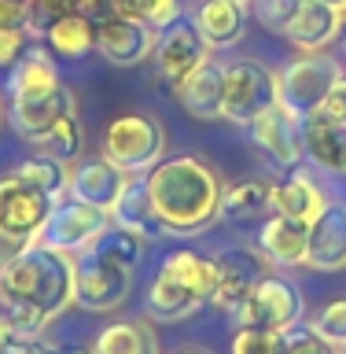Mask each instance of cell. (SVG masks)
Segmentation results:
<instances>
[{
    "mask_svg": "<svg viewBox=\"0 0 346 354\" xmlns=\"http://www.w3.org/2000/svg\"><path fill=\"white\" fill-rule=\"evenodd\" d=\"M48 351H52V354H93V347H88V343H70V339H66V343H52Z\"/></svg>",
    "mask_w": 346,
    "mask_h": 354,
    "instance_id": "cell-41",
    "label": "cell"
},
{
    "mask_svg": "<svg viewBox=\"0 0 346 354\" xmlns=\"http://www.w3.org/2000/svg\"><path fill=\"white\" fill-rule=\"evenodd\" d=\"M343 63L331 59L325 52H306L302 59L287 63L280 74H276V96L287 111H295L298 118L317 115L325 96L331 93V85L339 82Z\"/></svg>",
    "mask_w": 346,
    "mask_h": 354,
    "instance_id": "cell-6",
    "label": "cell"
},
{
    "mask_svg": "<svg viewBox=\"0 0 346 354\" xmlns=\"http://www.w3.org/2000/svg\"><path fill=\"white\" fill-rule=\"evenodd\" d=\"M44 41L55 55H66V59H77V55L96 48V22L77 8H63L59 15L48 22L44 30Z\"/></svg>",
    "mask_w": 346,
    "mask_h": 354,
    "instance_id": "cell-24",
    "label": "cell"
},
{
    "mask_svg": "<svg viewBox=\"0 0 346 354\" xmlns=\"http://www.w3.org/2000/svg\"><path fill=\"white\" fill-rule=\"evenodd\" d=\"M173 354H214V351H210V347H195V343H188V347L173 351Z\"/></svg>",
    "mask_w": 346,
    "mask_h": 354,
    "instance_id": "cell-42",
    "label": "cell"
},
{
    "mask_svg": "<svg viewBox=\"0 0 346 354\" xmlns=\"http://www.w3.org/2000/svg\"><path fill=\"white\" fill-rule=\"evenodd\" d=\"M0 30L4 33H30L26 0H0Z\"/></svg>",
    "mask_w": 346,
    "mask_h": 354,
    "instance_id": "cell-36",
    "label": "cell"
},
{
    "mask_svg": "<svg viewBox=\"0 0 346 354\" xmlns=\"http://www.w3.org/2000/svg\"><path fill=\"white\" fill-rule=\"evenodd\" d=\"M115 225V218H110V210H99V207H88V203H59L48 214V221L41 225L37 232V243H48V248H59L66 254H85L93 251L99 236Z\"/></svg>",
    "mask_w": 346,
    "mask_h": 354,
    "instance_id": "cell-8",
    "label": "cell"
},
{
    "mask_svg": "<svg viewBox=\"0 0 346 354\" xmlns=\"http://www.w3.org/2000/svg\"><path fill=\"white\" fill-rule=\"evenodd\" d=\"M74 111H77L74 93L59 85L55 93L37 96V100H11V126H15L22 140L37 144L63 115H74Z\"/></svg>",
    "mask_w": 346,
    "mask_h": 354,
    "instance_id": "cell-17",
    "label": "cell"
},
{
    "mask_svg": "<svg viewBox=\"0 0 346 354\" xmlns=\"http://www.w3.org/2000/svg\"><path fill=\"white\" fill-rule=\"evenodd\" d=\"M177 100L192 118L199 122H214L225 115V66L206 59L203 66H195L192 74L177 88Z\"/></svg>",
    "mask_w": 346,
    "mask_h": 354,
    "instance_id": "cell-18",
    "label": "cell"
},
{
    "mask_svg": "<svg viewBox=\"0 0 346 354\" xmlns=\"http://www.w3.org/2000/svg\"><path fill=\"white\" fill-rule=\"evenodd\" d=\"M155 44H159V30L140 19L110 11L107 19L96 22V52L110 66H137L144 59H151Z\"/></svg>",
    "mask_w": 346,
    "mask_h": 354,
    "instance_id": "cell-11",
    "label": "cell"
},
{
    "mask_svg": "<svg viewBox=\"0 0 346 354\" xmlns=\"http://www.w3.org/2000/svg\"><path fill=\"white\" fill-rule=\"evenodd\" d=\"M115 225H126L140 236H151L155 214H151V199H148V174H129L126 188H122L115 210H110Z\"/></svg>",
    "mask_w": 346,
    "mask_h": 354,
    "instance_id": "cell-29",
    "label": "cell"
},
{
    "mask_svg": "<svg viewBox=\"0 0 346 354\" xmlns=\"http://www.w3.org/2000/svg\"><path fill=\"white\" fill-rule=\"evenodd\" d=\"M37 148H41V155H52V159L74 166L77 162V151H81V122H77V115H63L37 140Z\"/></svg>",
    "mask_w": 346,
    "mask_h": 354,
    "instance_id": "cell-30",
    "label": "cell"
},
{
    "mask_svg": "<svg viewBox=\"0 0 346 354\" xmlns=\"http://www.w3.org/2000/svg\"><path fill=\"white\" fill-rule=\"evenodd\" d=\"M110 8H115L118 15L148 22L155 30H166L170 22H177V15H181V4H177V0H110Z\"/></svg>",
    "mask_w": 346,
    "mask_h": 354,
    "instance_id": "cell-32",
    "label": "cell"
},
{
    "mask_svg": "<svg viewBox=\"0 0 346 354\" xmlns=\"http://www.w3.org/2000/svg\"><path fill=\"white\" fill-rule=\"evenodd\" d=\"M251 133L258 140V148L280 166H295L298 159H306L302 148V118L295 111H287L280 100L273 107H265L258 118L251 122Z\"/></svg>",
    "mask_w": 346,
    "mask_h": 354,
    "instance_id": "cell-13",
    "label": "cell"
},
{
    "mask_svg": "<svg viewBox=\"0 0 346 354\" xmlns=\"http://www.w3.org/2000/svg\"><path fill=\"white\" fill-rule=\"evenodd\" d=\"M339 354H346V347H339Z\"/></svg>",
    "mask_w": 346,
    "mask_h": 354,
    "instance_id": "cell-48",
    "label": "cell"
},
{
    "mask_svg": "<svg viewBox=\"0 0 346 354\" xmlns=\"http://www.w3.org/2000/svg\"><path fill=\"white\" fill-rule=\"evenodd\" d=\"M26 4H30V0H26Z\"/></svg>",
    "mask_w": 346,
    "mask_h": 354,
    "instance_id": "cell-50",
    "label": "cell"
},
{
    "mask_svg": "<svg viewBox=\"0 0 346 354\" xmlns=\"http://www.w3.org/2000/svg\"><path fill=\"white\" fill-rule=\"evenodd\" d=\"M59 4H63V8H77V11H81V8L88 4V0H59Z\"/></svg>",
    "mask_w": 346,
    "mask_h": 354,
    "instance_id": "cell-44",
    "label": "cell"
},
{
    "mask_svg": "<svg viewBox=\"0 0 346 354\" xmlns=\"http://www.w3.org/2000/svg\"><path fill=\"white\" fill-rule=\"evenodd\" d=\"M306 303L295 281H287L280 273H265L254 292L247 299V306L236 314V325H251V328H265V332H284L295 321H302Z\"/></svg>",
    "mask_w": 346,
    "mask_h": 354,
    "instance_id": "cell-9",
    "label": "cell"
},
{
    "mask_svg": "<svg viewBox=\"0 0 346 354\" xmlns=\"http://www.w3.org/2000/svg\"><path fill=\"white\" fill-rule=\"evenodd\" d=\"M166 151V133L151 115H122L104 129V159L122 174H148Z\"/></svg>",
    "mask_w": 346,
    "mask_h": 354,
    "instance_id": "cell-5",
    "label": "cell"
},
{
    "mask_svg": "<svg viewBox=\"0 0 346 354\" xmlns=\"http://www.w3.org/2000/svg\"><path fill=\"white\" fill-rule=\"evenodd\" d=\"M192 26L210 48H232L247 30V4L240 0H199L192 8Z\"/></svg>",
    "mask_w": 346,
    "mask_h": 354,
    "instance_id": "cell-19",
    "label": "cell"
},
{
    "mask_svg": "<svg viewBox=\"0 0 346 354\" xmlns=\"http://www.w3.org/2000/svg\"><path fill=\"white\" fill-rule=\"evenodd\" d=\"M306 236H309L306 221H295V218H284V214H269L262 221L258 248H262V254L273 266L291 270V266H306Z\"/></svg>",
    "mask_w": 346,
    "mask_h": 354,
    "instance_id": "cell-21",
    "label": "cell"
},
{
    "mask_svg": "<svg viewBox=\"0 0 346 354\" xmlns=\"http://www.w3.org/2000/svg\"><path fill=\"white\" fill-rule=\"evenodd\" d=\"M8 336H11V328H8V321H4V314H0V347L8 343Z\"/></svg>",
    "mask_w": 346,
    "mask_h": 354,
    "instance_id": "cell-43",
    "label": "cell"
},
{
    "mask_svg": "<svg viewBox=\"0 0 346 354\" xmlns=\"http://www.w3.org/2000/svg\"><path fill=\"white\" fill-rule=\"evenodd\" d=\"M214 262H218V284L210 303L236 321V314L247 306L254 284L269 273L273 262L262 254V248H251V243H229V248L214 251Z\"/></svg>",
    "mask_w": 346,
    "mask_h": 354,
    "instance_id": "cell-7",
    "label": "cell"
},
{
    "mask_svg": "<svg viewBox=\"0 0 346 354\" xmlns=\"http://www.w3.org/2000/svg\"><path fill=\"white\" fill-rule=\"evenodd\" d=\"M74 254L33 243L0 270V314L11 336H41L74 303Z\"/></svg>",
    "mask_w": 346,
    "mask_h": 354,
    "instance_id": "cell-1",
    "label": "cell"
},
{
    "mask_svg": "<svg viewBox=\"0 0 346 354\" xmlns=\"http://www.w3.org/2000/svg\"><path fill=\"white\" fill-rule=\"evenodd\" d=\"M26 52V33H4L0 30V66H15V59Z\"/></svg>",
    "mask_w": 346,
    "mask_h": 354,
    "instance_id": "cell-39",
    "label": "cell"
},
{
    "mask_svg": "<svg viewBox=\"0 0 346 354\" xmlns=\"http://www.w3.org/2000/svg\"><path fill=\"white\" fill-rule=\"evenodd\" d=\"M317 115H325L328 122H346V71L339 74V82L331 85V93L325 96Z\"/></svg>",
    "mask_w": 346,
    "mask_h": 354,
    "instance_id": "cell-38",
    "label": "cell"
},
{
    "mask_svg": "<svg viewBox=\"0 0 346 354\" xmlns=\"http://www.w3.org/2000/svg\"><path fill=\"white\" fill-rule=\"evenodd\" d=\"M269 214H273V185L262 181V177L232 185L221 196V218L229 221H262Z\"/></svg>",
    "mask_w": 346,
    "mask_h": 354,
    "instance_id": "cell-27",
    "label": "cell"
},
{
    "mask_svg": "<svg viewBox=\"0 0 346 354\" xmlns=\"http://www.w3.org/2000/svg\"><path fill=\"white\" fill-rule=\"evenodd\" d=\"M298 4H302V0H254V19L262 22V30L287 33Z\"/></svg>",
    "mask_w": 346,
    "mask_h": 354,
    "instance_id": "cell-34",
    "label": "cell"
},
{
    "mask_svg": "<svg viewBox=\"0 0 346 354\" xmlns=\"http://www.w3.org/2000/svg\"><path fill=\"white\" fill-rule=\"evenodd\" d=\"M306 266L317 273L346 270V203H325V210L309 221Z\"/></svg>",
    "mask_w": 346,
    "mask_h": 354,
    "instance_id": "cell-14",
    "label": "cell"
},
{
    "mask_svg": "<svg viewBox=\"0 0 346 354\" xmlns=\"http://www.w3.org/2000/svg\"><path fill=\"white\" fill-rule=\"evenodd\" d=\"M0 122H4V100H0Z\"/></svg>",
    "mask_w": 346,
    "mask_h": 354,
    "instance_id": "cell-47",
    "label": "cell"
},
{
    "mask_svg": "<svg viewBox=\"0 0 346 354\" xmlns=\"http://www.w3.org/2000/svg\"><path fill=\"white\" fill-rule=\"evenodd\" d=\"M59 85L63 82H59V71H55V59L44 48H26L8 74L11 100H37L55 93Z\"/></svg>",
    "mask_w": 346,
    "mask_h": 354,
    "instance_id": "cell-23",
    "label": "cell"
},
{
    "mask_svg": "<svg viewBox=\"0 0 346 354\" xmlns=\"http://www.w3.org/2000/svg\"><path fill=\"white\" fill-rule=\"evenodd\" d=\"M33 243H37V236H30V232H11V229L0 225V270L15 262L22 251H30Z\"/></svg>",
    "mask_w": 346,
    "mask_h": 354,
    "instance_id": "cell-37",
    "label": "cell"
},
{
    "mask_svg": "<svg viewBox=\"0 0 346 354\" xmlns=\"http://www.w3.org/2000/svg\"><path fill=\"white\" fill-rule=\"evenodd\" d=\"M302 148L317 170L346 174V122H328L325 115L302 118Z\"/></svg>",
    "mask_w": 346,
    "mask_h": 354,
    "instance_id": "cell-22",
    "label": "cell"
},
{
    "mask_svg": "<svg viewBox=\"0 0 346 354\" xmlns=\"http://www.w3.org/2000/svg\"><path fill=\"white\" fill-rule=\"evenodd\" d=\"M240 4H247V0H240Z\"/></svg>",
    "mask_w": 346,
    "mask_h": 354,
    "instance_id": "cell-49",
    "label": "cell"
},
{
    "mask_svg": "<svg viewBox=\"0 0 346 354\" xmlns=\"http://www.w3.org/2000/svg\"><path fill=\"white\" fill-rule=\"evenodd\" d=\"M93 354H162L148 317H126L107 325L93 343Z\"/></svg>",
    "mask_w": 346,
    "mask_h": 354,
    "instance_id": "cell-26",
    "label": "cell"
},
{
    "mask_svg": "<svg viewBox=\"0 0 346 354\" xmlns=\"http://www.w3.org/2000/svg\"><path fill=\"white\" fill-rule=\"evenodd\" d=\"M339 37H343V44H346V11H343V30H339Z\"/></svg>",
    "mask_w": 346,
    "mask_h": 354,
    "instance_id": "cell-46",
    "label": "cell"
},
{
    "mask_svg": "<svg viewBox=\"0 0 346 354\" xmlns=\"http://www.w3.org/2000/svg\"><path fill=\"white\" fill-rule=\"evenodd\" d=\"M133 288V266L115 259L107 248H96L77 254L74 262V303L93 310V314H107V310L122 306Z\"/></svg>",
    "mask_w": 346,
    "mask_h": 354,
    "instance_id": "cell-4",
    "label": "cell"
},
{
    "mask_svg": "<svg viewBox=\"0 0 346 354\" xmlns=\"http://www.w3.org/2000/svg\"><path fill=\"white\" fill-rule=\"evenodd\" d=\"M0 354H52L37 336H8V343L0 347Z\"/></svg>",
    "mask_w": 346,
    "mask_h": 354,
    "instance_id": "cell-40",
    "label": "cell"
},
{
    "mask_svg": "<svg viewBox=\"0 0 346 354\" xmlns=\"http://www.w3.org/2000/svg\"><path fill=\"white\" fill-rule=\"evenodd\" d=\"M325 4H331V8H339V11H346V0H325Z\"/></svg>",
    "mask_w": 346,
    "mask_h": 354,
    "instance_id": "cell-45",
    "label": "cell"
},
{
    "mask_svg": "<svg viewBox=\"0 0 346 354\" xmlns=\"http://www.w3.org/2000/svg\"><path fill=\"white\" fill-rule=\"evenodd\" d=\"M218 284V262L214 254L203 251H173L166 254L159 273L148 288V299H144V314L151 321H184L192 317L203 303H210Z\"/></svg>",
    "mask_w": 346,
    "mask_h": 354,
    "instance_id": "cell-3",
    "label": "cell"
},
{
    "mask_svg": "<svg viewBox=\"0 0 346 354\" xmlns=\"http://www.w3.org/2000/svg\"><path fill=\"white\" fill-rule=\"evenodd\" d=\"M276 74L262 63L240 59L225 66V115L236 126H251L265 107L276 104Z\"/></svg>",
    "mask_w": 346,
    "mask_h": 354,
    "instance_id": "cell-10",
    "label": "cell"
},
{
    "mask_svg": "<svg viewBox=\"0 0 346 354\" xmlns=\"http://www.w3.org/2000/svg\"><path fill=\"white\" fill-rule=\"evenodd\" d=\"M210 59V44L199 37V30L192 22H170L166 30H159V44H155V71L166 82V88H181V82L195 66H203Z\"/></svg>",
    "mask_w": 346,
    "mask_h": 354,
    "instance_id": "cell-12",
    "label": "cell"
},
{
    "mask_svg": "<svg viewBox=\"0 0 346 354\" xmlns=\"http://www.w3.org/2000/svg\"><path fill=\"white\" fill-rule=\"evenodd\" d=\"M232 354H276V332L240 325L232 336Z\"/></svg>",
    "mask_w": 346,
    "mask_h": 354,
    "instance_id": "cell-35",
    "label": "cell"
},
{
    "mask_svg": "<svg viewBox=\"0 0 346 354\" xmlns=\"http://www.w3.org/2000/svg\"><path fill=\"white\" fill-rule=\"evenodd\" d=\"M276 354H339V347H331L314 325L295 321L291 328L276 332Z\"/></svg>",
    "mask_w": 346,
    "mask_h": 354,
    "instance_id": "cell-31",
    "label": "cell"
},
{
    "mask_svg": "<svg viewBox=\"0 0 346 354\" xmlns=\"http://www.w3.org/2000/svg\"><path fill=\"white\" fill-rule=\"evenodd\" d=\"M15 174L30 188H37L41 196H48L55 207L70 196V166L59 162V159H52V155H41V151L37 155H26V159L15 166Z\"/></svg>",
    "mask_w": 346,
    "mask_h": 354,
    "instance_id": "cell-28",
    "label": "cell"
},
{
    "mask_svg": "<svg viewBox=\"0 0 346 354\" xmlns=\"http://www.w3.org/2000/svg\"><path fill=\"white\" fill-rule=\"evenodd\" d=\"M331 347H346V295H336L331 303H325L309 321Z\"/></svg>",
    "mask_w": 346,
    "mask_h": 354,
    "instance_id": "cell-33",
    "label": "cell"
},
{
    "mask_svg": "<svg viewBox=\"0 0 346 354\" xmlns=\"http://www.w3.org/2000/svg\"><path fill=\"white\" fill-rule=\"evenodd\" d=\"M325 192L317 188V181L295 174V177H284V181L273 185V214H284V218H295V221H314L320 210H325Z\"/></svg>",
    "mask_w": 346,
    "mask_h": 354,
    "instance_id": "cell-25",
    "label": "cell"
},
{
    "mask_svg": "<svg viewBox=\"0 0 346 354\" xmlns=\"http://www.w3.org/2000/svg\"><path fill=\"white\" fill-rule=\"evenodd\" d=\"M343 30V11L325 4V0H302L287 26L284 37H291V44H298L302 52H325Z\"/></svg>",
    "mask_w": 346,
    "mask_h": 354,
    "instance_id": "cell-20",
    "label": "cell"
},
{
    "mask_svg": "<svg viewBox=\"0 0 346 354\" xmlns=\"http://www.w3.org/2000/svg\"><path fill=\"white\" fill-rule=\"evenodd\" d=\"M52 210H55L52 199L41 196L37 188H30L19 174H8L4 181H0V225L4 229L37 236Z\"/></svg>",
    "mask_w": 346,
    "mask_h": 354,
    "instance_id": "cell-15",
    "label": "cell"
},
{
    "mask_svg": "<svg viewBox=\"0 0 346 354\" xmlns=\"http://www.w3.org/2000/svg\"><path fill=\"white\" fill-rule=\"evenodd\" d=\"M126 177L115 162L107 159H85L70 166V199L99 210H115L122 188H126Z\"/></svg>",
    "mask_w": 346,
    "mask_h": 354,
    "instance_id": "cell-16",
    "label": "cell"
},
{
    "mask_svg": "<svg viewBox=\"0 0 346 354\" xmlns=\"http://www.w3.org/2000/svg\"><path fill=\"white\" fill-rule=\"evenodd\" d=\"M221 177L195 155L159 159L148 170V199L155 225L173 236H195L221 218Z\"/></svg>",
    "mask_w": 346,
    "mask_h": 354,
    "instance_id": "cell-2",
    "label": "cell"
}]
</instances>
